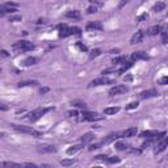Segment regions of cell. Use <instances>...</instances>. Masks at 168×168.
<instances>
[{
  "label": "cell",
  "instance_id": "obj_2",
  "mask_svg": "<svg viewBox=\"0 0 168 168\" xmlns=\"http://www.w3.org/2000/svg\"><path fill=\"white\" fill-rule=\"evenodd\" d=\"M12 126V129L13 130H16L17 133H24V134H29V135H33V136H36V138H41L42 136V134L39 133V131H37V130H34V129H32V127H26V126H20V125H10Z\"/></svg>",
  "mask_w": 168,
  "mask_h": 168
},
{
  "label": "cell",
  "instance_id": "obj_37",
  "mask_svg": "<svg viewBox=\"0 0 168 168\" xmlns=\"http://www.w3.org/2000/svg\"><path fill=\"white\" fill-rule=\"evenodd\" d=\"M147 18H148V15H147V13H143V15L138 16L135 21H136V22H141V21H144V20H147Z\"/></svg>",
  "mask_w": 168,
  "mask_h": 168
},
{
  "label": "cell",
  "instance_id": "obj_14",
  "mask_svg": "<svg viewBox=\"0 0 168 168\" xmlns=\"http://www.w3.org/2000/svg\"><path fill=\"white\" fill-rule=\"evenodd\" d=\"M87 30L91 32V30H101L102 29V25L100 21H92V22H89L88 25H87Z\"/></svg>",
  "mask_w": 168,
  "mask_h": 168
},
{
  "label": "cell",
  "instance_id": "obj_48",
  "mask_svg": "<svg viewBox=\"0 0 168 168\" xmlns=\"http://www.w3.org/2000/svg\"><path fill=\"white\" fill-rule=\"evenodd\" d=\"M89 1L93 3V4H99V5H101V4H102L101 0H89Z\"/></svg>",
  "mask_w": 168,
  "mask_h": 168
},
{
  "label": "cell",
  "instance_id": "obj_19",
  "mask_svg": "<svg viewBox=\"0 0 168 168\" xmlns=\"http://www.w3.org/2000/svg\"><path fill=\"white\" fill-rule=\"evenodd\" d=\"M123 133V136H126V138H130V136H135L136 133H138V129L136 127H129L126 129L125 131H122Z\"/></svg>",
  "mask_w": 168,
  "mask_h": 168
},
{
  "label": "cell",
  "instance_id": "obj_20",
  "mask_svg": "<svg viewBox=\"0 0 168 168\" xmlns=\"http://www.w3.org/2000/svg\"><path fill=\"white\" fill-rule=\"evenodd\" d=\"M38 85V81L36 80H26V81H20V83L17 84L18 88H21V87H36Z\"/></svg>",
  "mask_w": 168,
  "mask_h": 168
},
{
  "label": "cell",
  "instance_id": "obj_27",
  "mask_svg": "<svg viewBox=\"0 0 168 168\" xmlns=\"http://www.w3.org/2000/svg\"><path fill=\"white\" fill-rule=\"evenodd\" d=\"M120 112V108L118 106H113V108H105L104 113L105 114H116V113Z\"/></svg>",
  "mask_w": 168,
  "mask_h": 168
},
{
  "label": "cell",
  "instance_id": "obj_34",
  "mask_svg": "<svg viewBox=\"0 0 168 168\" xmlns=\"http://www.w3.org/2000/svg\"><path fill=\"white\" fill-rule=\"evenodd\" d=\"M106 162H108V163H110V164H114V163H120V162H121V159H120L118 156H112V158H108Z\"/></svg>",
  "mask_w": 168,
  "mask_h": 168
},
{
  "label": "cell",
  "instance_id": "obj_39",
  "mask_svg": "<svg viewBox=\"0 0 168 168\" xmlns=\"http://www.w3.org/2000/svg\"><path fill=\"white\" fill-rule=\"evenodd\" d=\"M76 47H79V49H80L81 51H88L87 46H85V45H83L81 42H76Z\"/></svg>",
  "mask_w": 168,
  "mask_h": 168
},
{
  "label": "cell",
  "instance_id": "obj_17",
  "mask_svg": "<svg viewBox=\"0 0 168 168\" xmlns=\"http://www.w3.org/2000/svg\"><path fill=\"white\" fill-rule=\"evenodd\" d=\"M158 134H159V133L155 131V130H146V131H142V133H141V138H144V139L155 138Z\"/></svg>",
  "mask_w": 168,
  "mask_h": 168
},
{
  "label": "cell",
  "instance_id": "obj_46",
  "mask_svg": "<svg viewBox=\"0 0 168 168\" xmlns=\"http://www.w3.org/2000/svg\"><path fill=\"white\" fill-rule=\"evenodd\" d=\"M123 80H125V81H131V80H133V76L126 75V76H123Z\"/></svg>",
  "mask_w": 168,
  "mask_h": 168
},
{
  "label": "cell",
  "instance_id": "obj_11",
  "mask_svg": "<svg viewBox=\"0 0 168 168\" xmlns=\"http://www.w3.org/2000/svg\"><path fill=\"white\" fill-rule=\"evenodd\" d=\"M158 91L156 89H147V91H143V92H141V94H139V97H141L142 100H146V99H150V97H155V96H158Z\"/></svg>",
  "mask_w": 168,
  "mask_h": 168
},
{
  "label": "cell",
  "instance_id": "obj_6",
  "mask_svg": "<svg viewBox=\"0 0 168 168\" xmlns=\"http://www.w3.org/2000/svg\"><path fill=\"white\" fill-rule=\"evenodd\" d=\"M58 30H59L58 36H59L60 38H66V37H68V36H71V34H74L72 28L67 26L66 24H60V25L58 26Z\"/></svg>",
  "mask_w": 168,
  "mask_h": 168
},
{
  "label": "cell",
  "instance_id": "obj_28",
  "mask_svg": "<svg viewBox=\"0 0 168 168\" xmlns=\"http://www.w3.org/2000/svg\"><path fill=\"white\" fill-rule=\"evenodd\" d=\"M71 105H72V106H76V108H83V109H85V108H87L85 102L79 101V100H74V101L71 102Z\"/></svg>",
  "mask_w": 168,
  "mask_h": 168
},
{
  "label": "cell",
  "instance_id": "obj_9",
  "mask_svg": "<svg viewBox=\"0 0 168 168\" xmlns=\"http://www.w3.org/2000/svg\"><path fill=\"white\" fill-rule=\"evenodd\" d=\"M127 91H129V88L126 85H116L109 91V94L110 96H117V94H122Z\"/></svg>",
  "mask_w": 168,
  "mask_h": 168
},
{
  "label": "cell",
  "instance_id": "obj_30",
  "mask_svg": "<svg viewBox=\"0 0 168 168\" xmlns=\"http://www.w3.org/2000/svg\"><path fill=\"white\" fill-rule=\"evenodd\" d=\"M74 163H75V160H74V159H63V160H60V165H63V167H70V165H72Z\"/></svg>",
  "mask_w": 168,
  "mask_h": 168
},
{
  "label": "cell",
  "instance_id": "obj_31",
  "mask_svg": "<svg viewBox=\"0 0 168 168\" xmlns=\"http://www.w3.org/2000/svg\"><path fill=\"white\" fill-rule=\"evenodd\" d=\"M125 62H126V58L125 57H117V58H114V59L112 60L113 64H123Z\"/></svg>",
  "mask_w": 168,
  "mask_h": 168
},
{
  "label": "cell",
  "instance_id": "obj_33",
  "mask_svg": "<svg viewBox=\"0 0 168 168\" xmlns=\"http://www.w3.org/2000/svg\"><path fill=\"white\" fill-rule=\"evenodd\" d=\"M138 105H139V102H138V101H133V102H130V104L126 105V110L136 109V108H138Z\"/></svg>",
  "mask_w": 168,
  "mask_h": 168
},
{
  "label": "cell",
  "instance_id": "obj_7",
  "mask_svg": "<svg viewBox=\"0 0 168 168\" xmlns=\"http://www.w3.org/2000/svg\"><path fill=\"white\" fill-rule=\"evenodd\" d=\"M83 117H81V120L83 121H99V120H102V116H100L99 113H92V112H84Z\"/></svg>",
  "mask_w": 168,
  "mask_h": 168
},
{
  "label": "cell",
  "instance_id": "obj_41",
  "mask_svg": "<svg viewBox=\"0 0 168 168\" xmlns=\"http://www.w3.org/2000/svg\"><path fill=\"white\" fill-rule=\"evenodd\" d=\"M67 116L68 117H76V116H79L78 110H70V112H67Z\"/></svg>",
  "mask_w": 168,
  "mask_h": 168
},
{
  "label": "cell",
  "instance_id": "obj_3",
  "mask_svg": "<svg viewBox=\"0 0 168 168\" xmlns=\"http://www.w3.org/2000/svg\"><path fill=\"white\" fill-rule=\"evenodd\" d=\"M13 49L16 51H30L34 49V45L29 41H17L16 43H13Z\"/></svg>",
  "mask_w": 168,
  "mask_h": 168
},
{
  "label": "cell",
  "instance_id": "obj_15",
  "mask_svg": "<svg viewBox=\"0 0 168 168\" xmlns=\"http://www.w3.org/2000/svg\"><path fill=\"white\" fill-rule=\"evenodd\" d=\"M38 152H42V154H45V152H55L57 151V148H55V146H50V144H43V146H38Z\"/></svg>",
  "mask_w": 168,
  "mask_h": 168
},
{
  "label": "cell",
  "instance_id": "obj_18",
  "mask_svg": "<svg viewBox=\"0 0 168 168\" xmlns=\"http://www.w3.org/2000/svg\"><path fill=\"white\" fill-rule=\"evenodd\" d=\"M36 63H38V58H36V57H29V58H26V59H24L22 62H21V64L25 66V67H28V66L36 64Z\"/></svg>",
  "mask_w": 168,
  "mask_h": 168
},
{
  "label": "cell",
  "instance_id": "obj_8",
  "mask_svg": "<svg viewBox=\"0 0 168 168\" xmlns=\"http://www.w3.org/2000/svg\"><path fill=\"white\" fill-rule=\"evenodd\" d=\"M121 136H123V133H122V131L112 133V134H109L108 136H105V138L102 139V144H108V143H110V142H114L116 139L121 138Z\"/></svg>",
  "mask_w": 168,
  "mask_h": 168
},
{
  "label": "cell",
  "instance_id": "obj_5",
  "mask_svg": "<svg viewBox=\"0 0 168 168\" xmlns=\"http://www.w3.org/2000/svg\"><path fill=\"white\" fill-rule=\"evenodd\" d=\"M18 8V4H16V3H5V4L1 5V8H0V12H1V15H5V13H13L16 12Z\"/></svg>",
  "mask_w": 168,
  "mask_h": 168
},
{
  "label": "cell",
  "instance_id": "obj_40",
  "mask_svg": "<svg viewBox=\"0 0 168 168\" xmlns=\"http://www.w3.org/2000/svg\"><path fill=\"white\" fill-rule=\"evenodd\" d=\"M87 10H88V13H91V15H92V13H96L97 12V7H96V5H91Z\"/></svg>",
  "mask_w": 168,
  "mask_h": 168
},
{
  "label": "cell",
  "instance_id": "obj_49",
  "mask_svg": "<svg viewBox=\"0 0 168 168\" xmlns=\"http://www.w3.org/2000/svg\"><path fill=\"white\" fill-rule=\"evenodd\" d=\"M25 167H32V168H36L37 165H36V164H33V163H26V164H25Z\"/></svg>",
  "mask_w": 168,
  "mask_h": 168
},
{
  "label": "cell",
  "instance_id": "obj_22",
  "mask_svg": "<svg viewBox=\"0 0 168 168\" xmlns=\"http://www.w3.org/2000/svg\"><path fill=\"white\" fill-rule=\"evenodd\" d=\"M83 148V144H75V146H71L70 148H67V154L68 155H74L75 152H78L79 150Z\"/></svg>",
  "mask_w": 168,
  "mask_h": 168
},
{
  "label": "cell",
  "instance_id": "obj_13",
  "mask_svg": "<svg viewBox=\"0 0 168 168\" xmlns=\"http://www.w3.org/2000/svg\"><path fill=\"white\" fill-rule=\"evenodd\" d=\"M142 39H143V32L138 30L136 33L133 34V37H131V39H130V43L136 45V43H139V42H142Z\"/></svg>",
  "mask_w": 168,
  "mask_h": 168
},
{
  "label": "cell",
  "instance_id": "obj_44",
  "mask_svg": "<svg viewBox=\"0 0 168 168\" xmlns=\"http://www.w3.org/2000/svg\"><path fill=\"white\" fill-rule=\"evenodd\" d=\"M126 3H129V0H121L120 4H118V8H123V7H125Z\"/></svg>",
  "mask_w": 168,
  "mask_h": 168
},
{
  "label": "cell",
  "instance_id": "obj_12",
  "mask_svg": "<svg viewBox=\"0 0 168 168\" xmlns=\"http://www.w3.org/2000/svg\"><path fill=\"white\" fill-rule=\"evenodd\" d=\"M131 59L133 60H146L148 59V55L144 51H134L131 54Z\"/></svg>",
  "mask_w": 168,
  "mask_h": 168
},
{
  "label": "cell",
  "instance_id": "obj_4",
  "mask_svg": "<svg viewBox=\"0 0 168 168\" xmlns=\"http://www.w3.org/2000/svg\"><path fill=\"white\" fill-rule=\"evenodd\" d=\"M114 80L113 79H109L106 76H101V78H97L94 80H92L89 83V87H99V85H106V84H113Z\"/></svg>",
  "mask_w": 168,
  "mask_h": 168
},
{
  "label": "cell",
  "instance_id": "obj_36",
  "mask_svg": "<svg viewBox=\"0 0 168 168\" xmlns=\"http://www.w3.org/2000/svg\"><path fill=\"white\" fill-rule=\"evenodd\" d=\"M159 84H162V85H167L168 84V75L162 76V78L159 79Z\"/></svg>",
  "mask_w": 168,
  "mask_h": 168
},
{
  "label": "cell",
  "instance_id": "obj_26",
  "mask_svg": "<svg viewBox=\"0 0 168 168\" xmlns=\"http://www.w3.org/2000/svg\"><path fill=\"white\" fill-rule=\"evenodd\" d=\"M93 141V134L88 133V134H84L81 136V143H89V142Z\"/></svg>",
  "mask_w": 168,
  "mask_h": 168
},
{
  "label": "cell",
  "instance_id": "obj_38",
  "mask_svg": "<svg viewBox=\"0 0 168 168\" xmlns=\"http://www.w3.org/2000/svg\"><path fill=\"white\" fill-rule=\"evenodd\" d=\"M101 146H102V142H100V143L91 144V146H89V151H93V150H97V148H100Z\"/></svg>",
  "mask_w": 168,
  "mask_h": 168
},
{
  "label": "cell",
  "instance_id": "obj_35",
  "mask_svg": "<svg viewBox=\"0 0 168 168\" xmlns=\"http://www.w3.org/2000/svg\"><path fill=\"white\" fill-rule=\"evenodd\" d=\"M162 42L163 43H168V30L162 32Z\"/></svg>",
  "mask_w": 168,
  "mask_h": 168
},
{
  "label": "cell",
  "instance_id": "obj_42",
  "mask_svg": "<svg viewBox=\"0 0 168 168\" xmlns=\"http://www.w3.org/2000/svg\"><path fill=\"white\" fill-rule=\"evenodd\" d=\"M49 91H50V88H47V87H43V88L39 89V93H41V94H45V93H47Z\"/></svg>",
  "mask_w": 168,
  "mask_h": 168
},
{
  "label": "cell",
  "instance_id": "obj_29",
  "mask_svg": "<svg viewBox=\"0 0 168 168\" xmlns=\"http://www.w3.org/2000/svg\"><path fill=\"white\" fill-rule=\"evenodd\" d=\"M164 8H165L164 3H156V4L152 7V10H154V12H160V10H163Z\"/></svg>",
  "mask_w": 168,
  "mask_h": 168
},
{
  "label": "cell",
  "instance_id": "obj_23",
  "mask_svg": "<svg viewBox=\"0 0 168 168\" xmlns=\"http://www.w3.org/2000/svg\"><path fill=\"white\" fill-rule=\"evenodd\" d=\"M116 148L120 150V151H127L130 148V146L127 143H125V142H117L116 143Z\"/></svg>",
  "mask_w": 168,
  "mask_h": 168
},
{
  "label": "cell",
  "instance_id": "obj_32",
  "mask_svg": "<svg viewBox=\"0 0 168 168\" xmlns=\"http://www.w3.org/2000/svg\"><path fill=\"white\" fill-rule=\"evenodd\" d=\"M100 54H101V50H99V49H93L91 52H89V58H91V59H93V58L99 57Z\"/></svg>",
  "mask_w": 168,
  "mask_h": 168
},
{
  "label": "cell",
  "instance_id": "obj_24",
  "mask_svg": "<svg viewBox=\"0 0 168 168\" xmlns=\"http://www.w3.org/2000/svg\"><path fill=\"white\" fill-rule=\"evenodd\" d=\"M133 64H134V60H130V62H127V60H126V62L122 64V67L120 68V74H123L126 70H129L130 67H133Z\"/></svg>",
  "mask_w": 168,
  "mask_h": 168
},
{
  "label": "cell",
  "instance_id": "obj_25",
  "mask_svg": "<svg viewBox=\"0 0 168 168\" xmlns=\"http://www.w3.org/2000/svg\"><path fill=\"white\" fill-rule=\"evenodd\" d=\"M1 167L4 168H21V164H17V163H13V162H3L1 163Z\"/></svg>",
  "mask_w": 168,
  "mask_h": 168
},
{
  "label": "cell",
  "instance_id": "obj_47",
  "mask_svg": "<svg viewBox=\"0 0 168 168\" xmlns=\"http://www.w3.org/2000/svg\"><path fill=\"white\" fill-rule=\"evenodd\" d=\"M0 52H1V57H3V58H7L8 55H9V54H8V51H7V50H1V51H0Z\"/></svg>",
  "mask_w": 168,
  "mask_h": 168
},
{
  "label": "cell",
  "instance_id": "obj_45",
  "mask_svg": "<svg viewBox=\"0 0 168 168\" xmlns=\"http://www.w3.org/2000/svg\"><path fill=\"white\" fill-rule=\"evenodd\" d=\"M21 16H15V17H9V21H20Z\"/></svg>",
  "mask_w": 168,
  "mask_h": 168
},
{
  "label": "cell",
  "instance_id": "obj_43",
  "mask_svg": "<svg viewBox=\"0 0 168 168\" xmlns=\"http://www.w3.org/2000/svg\"><path fill=\"white\" fill-rule=\"evenodd\" d=\"M94 159H97V160H105V162H106V159H108V158L105 156V155H97V156L94 158Z\"/></svg>",
  "mask_w": 168,
  "mask_h": 168
},
{
  "label": "cell",
  "instance_id": "obj_10",
  "mask_svg": "<svg viewBox=\"0 0 168 168\" xmlns=\"http://www.w3.org/2000/svg\"><path fill=\"white\" fill-rule=\"evenodd\" d=\"M168 147V136H164V138L162 139V141H159V143H158L156 148H155V154H159V152L164 151L165 148Z\"/></svg>",
  "mask_w": 168,
  "mask_h": 168
},
{
  "label": "cell",
  "instance_id": "obj_21",
  "mask_svg": "<svg viewBox=\"0 0 168 168\" xmlns=\"http://www.w3.org/2000/svg\"><path fill=\"white\" fill-rule=\"evenodd\" d=\"M160 32H162V28H160L159 25H154V26L147 29V34H148V36H156V34L160 33Z\"/></svg>",
  "mask_w": 168,
  "mask_h": 168
},
{
  "label": "cell",
  "instance_id": "obj_1",
  "mask_svg": "<svg viewBox=\"0 0 168 168\" xmlns=\"http://www.w3.org/2000/svg\"><path fill=\"white\" fill-rule=\"evenodd\" d=\"M51 109H52V108H37V109H34L33 112H30L28 114L29 121H30V122H36V121H38L42 116H45L47 112H50Z\"/></svg>",
  "mask_w": 168,
  "mask_h": 168
},
{
  "label": "cell",
  "instance_id": "obj_16",
  "mask_svg": "<svg viewBox=\"0 0 168 168\" xmlns=\"http://www.w3.org/2000/svg\"><path fill=\"white\" fill-rule=\"evenodd\" d=\"M64 16H66V17H67V18H74V20H79V18L81 17L80 12H79V10H76V9H71V10H67Z\"/></svg>",
  "mask_w": 168,
  "mask_h": 168
}]
</instances>
